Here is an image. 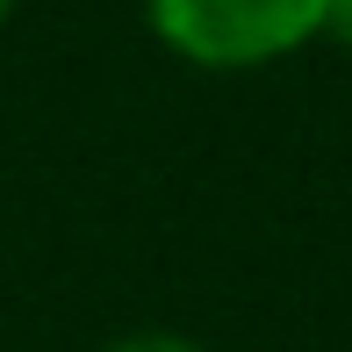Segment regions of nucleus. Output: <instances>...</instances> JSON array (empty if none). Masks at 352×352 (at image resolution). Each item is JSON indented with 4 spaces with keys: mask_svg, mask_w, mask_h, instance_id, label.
Instances as JSON below:
<instances>
[{
    "mask_svg": "<svg viewBox=\"0 0 352 352\" xmlns=\"http://www.w3.org/2000/svg\"><path fill=\"white\" fill-rule=\"evenodd\" d=\"M331 0H144L151 36L209 72H252L324 36Z\"/></svg>",
    "mask_w": 352,
    "mask_h": 352,
    "instance_id": "f257e3e1",
    "label": "nucleus"
},
{
    "mask_svg": "<svg viewBox=\"0 0 352 352\" xmlns=\"http://www.w3.org/2000/svg\"><path fill=\"white\" fill-rule=\"evenodd\" d=\"M8 14H14V0H0V22H8Z\"/></svg>",
    "mask_w": 352,
    "mask_h": 352,
    "instance_id": "20e7f679",
    "label": "nucleus"
},
{
    "mask_svg": "<svg viewBox=\"0 0 352 352\" xmlns=\"http://www.w3.org/2000/svg\"><path fill=\"white\" fill-rule=\"evenodd\" d=\"M324 36H338L352 51V0H331V8H324Z\"/></svg>",
    "mask_w": 352,
    "mask_h": 352,
    "instance_id": "7ed1b4c3",
    "label": "nucleus"
},
{
    "mask_svg": "<svg viewBox=\"0 0 352 352\" xmlns=\"http://www.w3.org/2000/svg\"><path fill=\"white\" fill-rule=\"evenodd\" d=\"M101 352H209V345L180 338V331H130V338H116V345H101Z\"/></svg>",
    "mask_w": 352,
    "mask_h": 352,
    "instance_id": "f03ea898",
    "label": "nucleus"
}]
</instances>
